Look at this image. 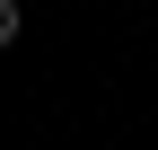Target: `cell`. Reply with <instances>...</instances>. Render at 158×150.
Masks as SVG:
<instances>
[{"label": "cell", "mask_w": 158, "mask_h": 150, "mask_svg": "<svg viewBox=\"0 0 158 150\" xmlns=\"http://www.w3.org/2000/svg\"><path fill=\"white\" fill-rule=\"evenodd\" d=\"M18 27H27V9H18V0H0V44H18Z\"/></svg>", "instance_id": "cell-1"}]
</instances>
